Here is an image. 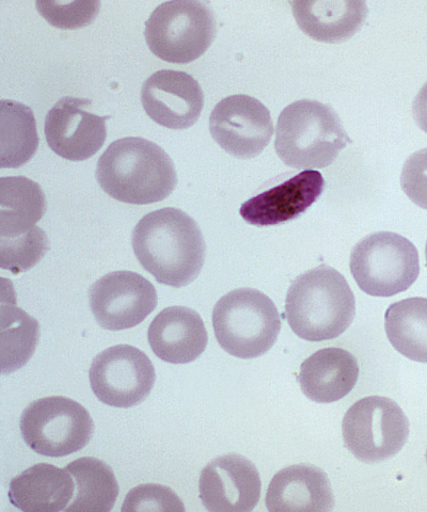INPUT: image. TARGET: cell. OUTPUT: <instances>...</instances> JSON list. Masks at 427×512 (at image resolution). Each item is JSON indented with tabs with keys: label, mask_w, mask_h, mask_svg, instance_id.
Listing matches in <instances>:
<instances>
[{
	"label": "cell",
	"mask_w": 427,
	"mask_h": 512,
	"mask_svg": "<svg viewBox=\"0 0 427 512\" xmlns=\"http://www.w3.org/2000/svg\"><path fill=\"white\" fill-rule=\"evenodd\" d=\"M39 147L37 122L33 110L11 100L0 102V163L17 169L36 154Z\"/></svg>",
	"instance_id": "obj_25"
},
{
	"label": "cell",
	"mask_w": 427,
	"mask_h": 512,
	"mask_svg": "<svg viewBox=\"0 0 427 512\" xmlns=\"http://www.w3.org/2000/svg\"><path fill=\"white\" fill-rule=\"evenodd\" d=\"M148 341L157 358L171 364H187L207 349L209 334L196 311L170 307L152 320Z\"/></svg>",
	"instance_id": "obj_17"
},
{
	"label": "cell",
	"mask_w": 427,
	"mask_h": 512,
	"mask_svg": "<svg viewBox=\"0 0 427 512\" xmlns=\"http://www.w3.org/2000/svg\"><path fill=\"white\" fill-rule=\"evenodd\" d=\"M212 320L220 347L240 359L265 355L281 331L276 304L255 288H239L219 299Z\"/></svg>",
	"instance_id": "obj_5"
},
{
	"label": "cell",
	"mask_w": 427,
	"mask_h": 512,
	"mask_svg": "<svg viewBox=\"0 0 427 512\" xmlns=\"http://www.w3.org/2000/svg\"><path fill=\"white\" fill-rule=\"evenodd\" d=\"M356 300L352 288L334 268L322 265L294 280L286 299L293 332L309 342L339 338L353 323Z\"/></svg>",
	"instance_id": "obj_3"
},
{
	"label": "cell",
	"mask_w": 427,
	"mask_h": 512,
	"mask_svg": "<svg viewBox=\"0 0 427 512\" xmlns=\"http://www.w3.org/2000/svg\"><path fill=\"white\" fill-rule=\"evenodd\" d=\"M268 511L328 512L335 498L327 474L311 464H295L279 471L268 486Z\"/></svg>",
	"instance_id": "obj_18"
},
{
	"label": "cell",
	"mask_w": 427,
	"mask_h": 512,
	"mask_svg": "<svg viewBox=\"0 0 427 512\" xmlns=\"http://www.w3.org/2000/svg\"><path fill=\"white\" fill-rule=\"evenodd\" d=\"M350 266L360 290L373 297L403 293L420 274L417 248L404 236L392 232L363 238L352 252Z\"/></svg>",
	"instance_id": "obj_7"
},
{
	"label": "cell",
	"mask_w": 427,
	"mask_h": 512,
	"mask_svg": "<svg viewBox=\"0 0 427 512\" xmlns=\"http://www.w3.org/2000/svg\"><path fill=\"white\" fill-rule=\"evenodd\" d=\"M132 247L141 266L158 283L173 288L197 279L207 251L197 222L173 207L142 218L133 230Z\"/></svg>",
	"instance_id": "obj_1"
},
{
	"label": "cell",
	"mask_w": 427,
	"mask_h": 512,
	"mask_svg": "<svg viewBox=\"0 0 427 512\" xmlns=\"http://www.w3.org/2000/svg\"><path fill=\"white\" fill-rule=\"evenodd\" d=\"M359 365L351 352L342 348H325L314 352L300 366V389L312 402L336 403L356 386Z\"/></svg>",
	"instance_id": "obj_19"
},
{
	"label": "cell",
	"mask_w": 427,
	"mask_h": 512,
	"mask_svg": "<svg viewBox=\"0 0 427 512\" xmlns=\"http://www.w3.org/2000/svg\"><path fill=\"white\" fill-rule=\"evenodd\" d=\"M40 338L38 320L15 306V301H3L2 308V372L20 370L33 357Z\"/></svg>",
	"instance_id": "obj_26"
},
{
	"label": "cell",
	"mask_w": 427,
	"mask_h": 512,
	"mask_svg": "<svg viewBox=\"0 0 427 512\" xmlns=\"http://www.w3.org/2000/svg\"><path fill=\"white\" fill-rule=\"evenodd\" d=\"M97 180L109 197L134 205L161 202L178 183L169 155L156 143L139 137L110 144L99 159Z\"/></svg>",
	"instance_id": "obj_2"
},
{
	"label": "cell",
	"mask_w": 427,
	"mask_h": 512,
	"mask_svg": "<svg viewBox=\"0 0 427 512\" xmlns=\"http://www.w3.org/2000/svg\"><path fill=\"white\" fill-rule=\"evenodd\" d=\"M37 9L52 26L60 29H78L96 20L100 2H37Z\"/></svg>",
	"instance_id": "obj_28"
},
{
	"label": "cell",
	"mask_w": 427,
	"mask_h": 512,
	"mask_svg": "<svg viewBox=\"0 0 427 512\" xmlns=\"http://www.w3.org/2000/svg\"><path fill=\"white\" fill-rule=\"evenodd\" d=\"M47 250L49 239L39 227L20 237L0 239V267L13 275L22 274L36 266Z\"/></svg>",
	"instance_id": "obj_27"
},
{
	"label": "cell",
	"mask_w": 427,
	"mask_h": 512,
	"mask_svg": "<svg viewBox=\"0 0 427 512\" xmlns=\"http://www.w3.org/2000/svg\"><path fill=\"white\" fill-rule=\"evenodd\" d=\"M351 143L336 111L311 100L284 108L276 127L275 150L288 167L324 169Z\"/></svg>",
	"instance_id": "obj_4"
},
{
	"label": "cell",
	"mask_w": 427,
	"mask_h": 512,
	"mask_svg": "<svg viewBox=\"0 0 427 512\" xmlns=\"http://www.w3.org/2000/svg\"><path fill=\"white\" fill-rule=\"evenodd\" d=\"M385 329L389 342L401 355L427 363V298L391 304L385 315Z\"/></svg>",
	"instance_id": "obj_24"
},
{
	"label": "cell",
	"mask_w": 427,
	"mask_h": 512,
	"mask_svg": "<svg viewBox=\"0 0 427 512\" xmlns=\"http://www.w3.org/2000/svg\"><path fill=\"white\" fill-rule=\"evenodd\" d=\"M121 511H185V506L177 493L170 488L146 484L126 494Z\"/></svg>",
	"instance_id": "obj_29"
},
{
	"label": "cell",
	"mask_w": 427,
	"mask_h": 512,
	"mask_svg": "<svg viewBox=\"0 0 427 512\" xmlns=\"http://www.w3.org/2000/svg\"><path fill=\"white\" fill-rule=\"evenodd\" d=\"M153 284L133 271L110 272L89 290L91 312L105 330L140 325L157 307Z\"/></svg>",
	"instance_id": "obj_12"
},
{
	"label": "cell",
	"mask_w": 427,
	"mask_h": 512,
	"mask_svg": "<svg viewBox=\"0 0 427 512\" xmlns=\"http://www.w3.org/2000/svg\"><path fill=\"white\" fill-rule=\"evenodd\" d=\"M73 476L75 494L66 512H108L113 510L119 485L112 468L98 458H79L65 468Z\"/></svg>",
	"instance_id": "obj_23"
},
{
	"label": "cell",
	"mask_w": 427,
	"mask_h": 512,
	"mask_svg": "<svg viewBox=\"0 0 427 512\" xmlns=\"http://www.w3.org/2000/svg\"><path fill=\"white\" fill-rule=\"evenodd\" d=\"M141 103L146 114L158 125L170 130H186L199 120L204 94L192 75L162 70L142 85Z\"/></svg>",
	"instance_id": "obj_15"
},
{
	"label": "cell",
	"mask_w": 427,
	"mask_h": 512,
	"mask_svg": "<svg viewBox=\"0 0 427 512\" xmlns=\"http://www.w3.org/2000/svg\"><path fill=\"white\" fill-rule=\"evenodd\" d=\"M210 132L228 154L250 159L270 144L274 123L270 110L249 95L236 94L221 100L210 116Z\"/></svg>",
	"instance_id": "obj_11"
},
{
	"label": "cell",
	"mask_w": 427,
	"mask_h": 512,
	"mask_svg": "<svg viewBox=\"0 0 427 512\" xmlns=\"http://www.w3.org/2000/svg\"><path fill=\"white\" fill-rule=\"evenodd\" d=\"M300 29L315 41L339 43L352 38L365 24L368 6L363 0H308L290 2Z\"/></svg>",
	"instance_id": "obj_20"
},
{
	"label": "cell",
	"mask_w": 427,
	"mask_h": 512,
	"mask_svg": "<svg viewBox=\"0 0 427 512\" xmlns=\"http://www.w3.org/2000/svg\"><path fill=\"white\" fill-rule=\"evenodd\" d=\"M425 256H426V266H427V242H426V247H425Z\"/></svg>",
	"instance_id": "obj_32"
},
{
	"label": "cell",
	"mask_w": 427,
	"mask_h": 512,
	"mask_svg": "<svg viewBox=\"0 0 427 512\" xmlns=\"http://www.w3.org/2000/svg\"><path fill=\"white\" fill-rule=\"evenodd\" d=\"M86 99H60L45 119L47 144L58 156L71 162H84L97 154L106 141V121L110 117H99L87 108Z\"/></svg>",
	"instance_id": "obj_13"
},
{
	"label": "cell",
	"mask_w": 427,
	"mask_h": 512,
	"mask_svg": "<svg viewBox=\"0 0 427 512\" xmlns=\"http://www.w3.org/2000/svg\"><path fill=\"white\" fill-rule=\"evenodd\" d=\"M406 196L427 211V148L410 155L401 174Z\"/></svg>",
	"instance_id": "obj_30"
},
{
	"label": "cell",
	"mask_w": 427,
	"mask_h": 512,
	"mask_svg": "<svg viewBox=\"0 0 427 512\" xmlns=\"http://www.w3.org/2000/svg\"><path fill=\"white\" fill-rule=\"evenodd\" d=\"M261 492L259 471L241 455L220 456L200 475V500L211 512H250L259 504Z\"/></svg>",
	"instance_id": "obj_14"
},
{
	"label": "cell",
	"mask_w": 427,
	"mask_h": 512,
	"mask_svg": "<svg viewBox=\"0 0 427 512\" xmlns=\"http://www.w3.org/2000/svg\"><path fill=\"white\" fill-rule=\"evenodd\" d=\"M89 380L100 402L126 409L144 402L154 387L156 374L144 352L131 345H117L93 359Z\"/></svg>",
	"instance_id": "obj_10"
},
{
	"label": "cell",
	"mask_w": 427,
	"mask_h": 512,
	"mask_svg": "<svg viewBox=\"0 0 427 512\" xmlns=\"http://www.w3.org/2000/svg\"><path fill=\"white\" fill-rule=\"evenodd\" d=\"M216 32L215 15L208 3L175 0L152 12L146 22L145 38L156 57L187 64L209 50Z\"/></svg>",
	"instance_id": "obj_6"
},
{
	"label": "cell",
	"mask_w": 427,
	"mask_h": 512,
	"mask_svg": "<svg viewBox=\"0 0 427 512\" xmlns=\"http://www.w3.org/2000/svg\"><path fill=\"white\" fill-rule=\"evenodd\" d=\"M21 432L35 453L60 458L82 451L90 442L94 423L88 410L65 396L35 400L22 413Z\"/></svg>",
	"instance_id": "obj_8"
},
{
	"label": "cell",
	"mask_w": 427,
	"mask_h": 512,
	"mask_svg": "<svg viewBox=\"0 0 427 512\" xmlns=\"http://www.w3.org/2000/svg\"><path fill=\"white\" fill-rule=\"evenodd\" d=\"M325 187L319 171L306 170L245 202L242 218L252 226L270 227L303 215L322 195Z\"/></svg>",
	"instance_id": "obj_16"
},
{
	"label": "cell",
	"mask_w": 427,
	"mask_h": 512,
	"mask_svg": "<svg viewBox=\"0 0 427 512\" xmlns=\"http://www.w3.org/2000/svg\"><path fill=\"white\" fill-rule=\"evenodd\" d=\"M425 458H426V463H427V450H426V455H425Z\"/></svg>",
	"instance_id": "obj_33"
},
{
	"label": "cell",
	"mask_w": 427,
	"mask_h": 512,
	"mask_svg": "<svg viewBox=\"0 0 427 512\" xmlns=\"http://www.w3.org/2000/svg\"><path fill=\"white\" fill-rule=\"evenodd\" d=\"M413 115L418 126L427 134V82L416 96L413 104Z\"/></svg>",
	"instance_id": "obj_31"
},
{
	"label": "cell",
	"mask_w": 427,
	"mask_h": 512,
	"mask_svg": "<svg viewBox=\"0 0 427 512\" xmlns=\"http://www.w3.org/2000/svg\"><path fill=\"white\" fill-rule=\"evenodd\" d=\"M74 494L75 482L69 471L38 463L11 480L8 498L24 512H58L66 510Z\"/></svg>",
	"instance_id": "obj_21"
},
{
	"label": "cell",
	"mask_w": 427,
	"mask_h": 512,
	"mask_svg": "<svg viewBox=\"0 0 427 512\" xmlns=\"http://www.w3.org/2000/svg\"><path fill=\"white\" fill-rule=\"evenodd\" d=\"M46 212V199L39 184L24 176L0 180V239L33 231Z\"/></svg>",
	"instance_id": "obj_22"
},
{
	"label": "cell",
	"mask_w": 427,
	"mask_h": 512,
	"mask_svg": "<svg viewBox=\"0 0 427 512\" xmlns=\"http://www.w3.org/2000/svg\"><path fill=\"white\" fill-rule=\"evenodd\" d=\"M342 435L345 447L358 460L383 462L402 451L409 437V422L394 400L369 396L347 410Z\"/></svg>",
	"instance_id": "obj_9"
}]
</instances>
